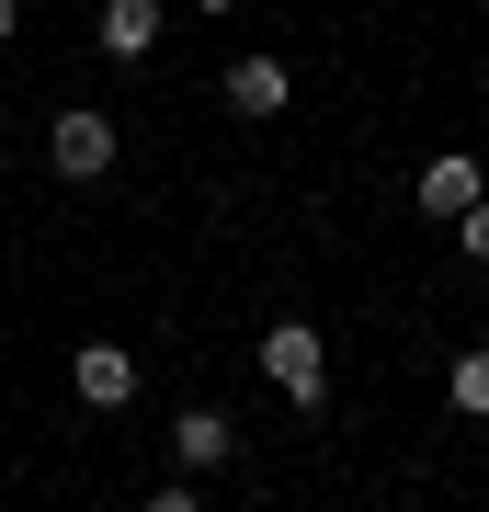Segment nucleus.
<instances>
[{
  "mask_svg": "<svg viewBox=\"0 0 489 512\" xmlns=\"http://www.w3.org/2000/svg\"><path fill=\"white\" fill-rule=\"evenodd\" d=\"M262 387H273L285 410H319V399H330V342H319L308 319H273V330H262Z\"/></svg>",
  "mask_w": 489,
  "mask_h": 512,
  "instance_id": "obj_1",
  "label": "nucleus"
},
{
  "mask_svg": "<svg viewBox=\"0 0 489 512\" xmlns=\"http://www.w3.org/2000/svg\"><path fill=\"white\" fill-rule=\"evenodd\" d=\"M46 171H57V183H103V171H114V114L69 103V114L46 126Z\"/></svg>",
  "mask_w": 489,
  "mask_h": 512,
  "instance_id": "obj_2",
  "label": "nucleus"
},
{
  "mask_svg": "<svg viewBox=\"0 0 489 512\" xmlns=\"http://www.w3.org/2000/svg\"><path fill=\"white\" fill-rule=\"evenodd\" d=\"M69 399H80V410H126V399H137V353H126V342H80V353H69Z\"/></svg>",
  "mask_w": 489,
  "mask_h": 512,
  "instance_id": "obj_3",
  "label": "nucleus"
},
{
  "mask_svg": "<svg viewBox=\"0 0 489 512\" xmlns=\"http://www.w3.org/2000/svg\"><path fill=\"white\" fill-rule=\"evenodd\" d=\"M489 194V160H467V148H444V160H421V183H410V205H421V217H467V205Z\"/></svg>",
  "mask_w": 489,
  "mask_h": 512,
  "instance_id": "obj_4",
  "label": "nucleus"
},
{
  "mask_svg": "<svg viewBox=\"0 0 489 512\" xmlns=\"http://www.w3.org/2000/svg\"><path fill=\"white\" fill-rule=\"evenodd\" d=\"M217 92H228V114L273 126V114L296 103V69H285V57H228V80H217Z\"/></svg>",
  "mask_w": 489,
  "mask_h": 512,
  "instance_id": "obj_5",
  "label": "nucleus"
},
{
  "mask_svg": "<svg viewBox=\"0 0 489 512\" xmlns=\"http://www.w3.org/2000/svg\"><path fill=\"white\" fill-rule=\"evenodd\" d=\"M228 456H239V421H228V410H182V421H171V467L205 478V467H228Z\"/></svg>",
  "mask_w": 489,
  "mask_h": 512,
  "instance_id": "obj_6",
  "label": "nucleus"
},
{
  "mask_svg": "<svg viewBox=\"0 0 489 512\" xmlns=\"http://www.w3.org/2000/svg\"><path fill=\"white\" fill-rule=\"evenodd\" d=\"M160 23H171L160 0H103V57H126V69H137V57L160 46Z\"/></svg>",
  "mask_w": 489,
  "mask_h": 512,
  "instance_id": "obj_7",
  "label": "nucleus"
},
{
  "mask_svg": "<svg viewBox=\"0 0 489 512\" xmlns=\"http://www.w3.org/2000/svg\"><path fill=\"white\" fill-rule=\"evenodd\" d=\"M444 399H455V421H489V342L455 353V387H444Z\"/></svg>",
  "mask_w": 489,
  "mask_h": 512,
  "instance_id": "obj_8",
  "label": "nucleus"
},
{
  "mask_svg": "<svg viewBox=\"0 0 489 512\" xmlns=\"http://www.w3.org/2000/svg\"><path fill=\"white\" fill-rule=\"evenodd\" d=\"M455 251H467V262H489V194L467 205V217H455Z\"/></svg>",
  "mask_w": 489,
  "mask_h": 512,
  "instance_id": "obj_9",
  "label": "nucleus"
},
{
  "mask_svg": "<svg viewBox=\"0 0 489 512\" xmlns=\"http://www.w3.org/2000/svg\"><path fill=\"white\" fill-rule=\"evenodd\" d=\"M12 35H23V0H0V46H12Z\"/></svg>",
  "mask_w": 489,
  "mask_h": 512,
  "instance_id": "obj_10",
  "label": "nucleus"
},
{
  "mask_svg": "<svg viewBox=\"0 0 489 512\" xmlns=\"http://www.w3.org/2000/svg\"><path fill=\"white\" fill-rule=\"evenodd\" d=\"M194 12H239V0H194Z\"/></svg>",
  "mask_w": 489,
  "mask_h": 512,
  "instance_id": "obj_11",
  "label": "nucleus"
},
{
  "mask_svg": "<svg viewBox=\"0 0 489 512\" xmlns=\"http://www.w3.org/2000/svg\"><path fill=\"white\" fill-rule=\"evenodd\" d=\"M478 92H489V69H478Z\"/></svg>",
  "mask_w": 489,
  "mask_h": 512,
  "instance_id": "obj_12",
  "label": "nucleus"
}]
</instances>
